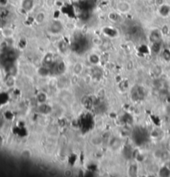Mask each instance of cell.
I'll return each instance as SVG.
<instances>
[{"instance_id": "2", "label": "cell", "mask_w": 170, "mask_h": 177, "mask_svg": "<svg viewBox=\"0 0 170 177\" xmlns=\"http://www.w3.org/2000/svg\"><path fill=\"white\" fill-rule=\"evenodd\" d=\"M48 30L52 34H58L62 31V25L58 21H54L50 24Z\"/></svg>"}, {"instance_id": "6", "label": "cell", "mask_w": 170, "mask_h": 177, "mask_svg": "<svg viewBox=\"0 0 170 177\" xmlns=\"http://www.w3.org/2000/svg\"><path fill=\"white\" fill-rule=\"evenodd\" d=\"M45 18H46L45 13H43V12H41V13H39L37 14V16H36V21H37L38 23H42V22H44Z\"/></svg>"}, {"instance_id": "5", "label": "cell", "mask_w": 170, "mask_h": 177, "mask_svg": "<svg viewBox=\"0 0 170 177\" xmlns=\"http://www.w3.org/2000/svg\"><path fill=\"white\" fill-rule=\"evenodd\" d=\"M151 39L153 41V43H158L161 40V33L159 31H153L151 33Z\"/></svg>"}, {"instance_id": "7", "label": "cell", "mask_w": 170, "mask_h": 177, "mask_svg": "<svg viewBox=\"0 0 170 177\" xmlns=\"http://www.w3.org/2000/svg\"><path fill=\"white\" fill-rule=\"evenodd\" d=\"M99 57L97 56V55H95V54H93V55H91L90 57V61L91 62V63H93V64H97L98 62H99Z\"/></svg>"}, {"instance_id": "8", "label": "cell", "mask_w": 170, "mask_h": 177, "mask_svg": "<svg viewBox=\"0 0 170 177\" xmlns=\"http://www.w3.org/2000/svg\"><path fill=\"white\" fill-rule=\"evenodd\" d=\"M5 124V120L4 118V117L2 114H0V129H2L4 127Z\"/></svg>"}, {"instance_id": "9", "label": "cell", "mask_w": 170, "mask_h": 177, "mask_svg": "<svg viewBox=\"0 0 170 177\" xmlns=\"http://www.w3.org/2000/svg\"><path fill=\"white\" fill-rule=\"evenodd\" d=\"M13 31L10 30V29H5L4 31V36H6V37H11L12 35H13Z\"/></svg>"}, {"instance_id": "3", "label": "cell", "mask_w": 170, "mask_h": 177, "mask_svg": "<svg viewBox=\"0 0 170 177\" xmlns=\"http://www.w3.org/2000/svg\"><path fill=\"white\" fill-rule=\"evenodd\" d=\"M34 7L33 0H22V9L26 12H29Z\"/></svg>"}, {"instance_id": "1", "label": "cell", "mask_w": 170, "mask_h": 177, "mask_svg": "<svg viewBox=\"0 0 170 177\" xmlns=\"http://www.w3.org/2000/svg\"><path fill=\"white\" fill-rule=\"evenodd\" d=\"M117 10L119 11V13H127L130 11L131 9V6L130 4L128 3V2H125V1H120L117 4Z\"/></svg>"}, {"instance_id": "4", "label": "cell", "mask_w": 170, "mask_h": 177, "mask_svg": "<svg viewBox=\"0 0 170 177\" xmlns=\"http://www.w3.org/2000/svg\"><path fill=\"white\" fill-rule=\"evenodd\" d=\"M159 13L163 17H167L170 13V7L169 5L163 4L159 6Z\"/></svg>"}]
</instances>
